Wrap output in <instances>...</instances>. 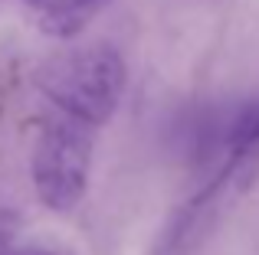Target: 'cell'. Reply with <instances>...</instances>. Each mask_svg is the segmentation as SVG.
<instances>
[{"label":"cell","mask_w":259,"mask_h":255,"mask_svg":"<svg viewBox=\"0 0 259 255\" xmlns=\"http://www.w3.org/2000/svg\"><path fill=\"white\" fill-rule=\"evenodd\" d=\"M128 66L108 43L53 59L36 89V138L30 173L46 210L69 213L82 203L102 128L118 111Z\"/></svg>","instance_id":"cell-1"},{"label":"cell","mask_w":259,"mask_h":255,"mask_svg":"<svg viewBox=\"0 0 259 255\" xmlns=\"http://www.w3.org/2000/svg\"><path fill=\"white\" fill-rule=\"evenodd\" d=\"M20 7L46 36L76 39L108 7V0H20Z\"/></svg>","instance_id":"cell-2"},{"label":"cell","mask_w":259,"mask_h":255,"mask_svg":"<svg viewBox=\"0 0 259 255\" xmlns=\"http://www.w3.org/2000/svg\"><path fill=\"white\" fill-rule=\"evenodd\" d=\"M4 255H59V252H53V249H46V245H13V249H7Z\"/></svg>","instance_id":"cell-4"},{"label":"cell","mask_w":259,"mask_h":255,"mask_svg":"<svg viewBox=\"0 0 259 255\" xmlns=\"http://www.w3.org/2000/svg\"><path fill=\"white\" fill-rule=\"evenodd\" d=\"M17 232H20V216L7 203H0V255L17 245Z\"/></svg>","instance_id":"cell-3"}]
</instances>
